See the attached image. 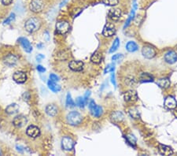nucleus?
Instances as JSON below:
<instances>
[{"mask_svg":"<svg viewBox=\"0 0 177 156\" xmlns=\"http://www.w3.org/2000/svg\"><path fill=\"white\" fill-rule=\"evenodd\" d=\"M110 78H111V82H112V84L113 85H114L115 87H116L117 86L116 78H115V74H114V73H113V72H112V74H111Z\"/></svg>","mask_w":177,"mask_h":156,"instance_id":"58836bf2","label":"nucleus"},{"mask_svg":"<svg viewBox=\"0 0 177 156\" xmlns=\"http://www.w3.org/2000/svg\"><path fill=\"white\" fill-rule=\"evenodd\" d=\"M126 139H127V142H128L129 144H131L132 145H136V138L133 135H132V134L127 135V136H126Z\"/></svg>","mask_w":177,"mask_h":156,"instance_id":"72a5a7b5","label":"nucleus"},{"mask_svg":"<svg viewBox=\"0 0 177 156\" xmlns=\"http://www.w3.org/2000/svg\"><path fill=\"white\" fill-rule=\"evenodd\" d=\"M41 26V22L37 17H30L25 24V28L27 32L32 33L40 29Z\"/></svg>","mask_w":177,"mask_h":156,"instance_id":"f257e3e1","label":"nucleus"},{"mask_svg":"<svg viewBox=\"0 0 177 156\" xmlns=\"http://www.w3.org/2000/svg\"><path fill=\"white\" fill-rule=\"evenodd\" d=\"M89 109L91 115L95 118H99L103 115V108L102 106L96 105L94 100H91L89 103Z\"/></svg>","mask_w":177,"mask_h":156,"instance_id":"20e7f679","label":"nucleus"},{"mask_svg":"<svg viewBox=\"0 0 177 156\" xmlns=\"http://www.w3.org/2000/svg\"><path fill=\"white\" fill-rule=\"evenodd\" d=\"M69 28V23L68 22H66V21H59L56 24V31L58 32V33L61 34V35L68 32Z\"/></svg>","mask_w":177,"mask_h":156,"instance_id":"39448f33","label":"nucleus"},{"mask_svg":"<svg viewBox=\"0 0 177 156\" xmlns=\"http://www.w3.org/2000/svg\"><path fill=\"white\" fill-rule=\"evenodd\" d=\"M18 41L20 42L22 47H23L25 51L28 52V53H30V52L32 51V46H31V44L30 43V42L28 41V40H27L26 38L21 37V38H19Z\"/></svg>","mask_w":177,"mask_h":156,"instance_id":"dca6fc26","label":"nucleus"},{"mask_svg":"<svg viewBox=\"0 0 177 156\" xmlns=\"http://www.w3.org/2000/svg\"><path fill=\"white\" fill-rule=\"evenodd\" d=\"M121 16H122V12L120 9L113 8L109 10V13H108V17L109 19H111L113 22H117L121 19Z\"/></svg>","mask_w":177,"mask_h":156,"instance_id":"1a4fd4ad","label":"nucleus"},{"mask_svg":"<svg viewBox=\"0 0 177 156\" xmlns=\"http://www.w3.org/2000/svg\"><path fill=\"white\" fill-rule=\"evenodd\" d=\"M176 47H177V46H176Z\"/></svg>","mask_w":177,"mask_h":156,"instance_id":"a18cd8bd","label":"nucleus"},{"mask_svg":"<svg viewBox=\"0 0 177 156\" xmlns=\"http://www.w3.org/2000/svg\"><path fill=\"white\" fill-rule=\"evenodd\" d=\"M116 32L115 26L112 23H107L104 26L103 30V35L106 37H111Z\"/></svg>","mask_w":177,"mask_h":156,"instance_id":"6e6552de","label":"nucleus"},{"mask_svg":"<svg viewBox=\"0 0 177 156\" xmlns=\"http://www.w3.org/2000/svg\"><path fill=\"white\" fill-rule=\"evenodd\" d=\"M103 2L106 6L109 7H115L119 3V0H103Z\"/></svg>","mask_w":177,"mask_h":156,"instance_id":"473e14b6","label":"nucleus"},{"mask_svg":"<svg viewBox=\"0 0 177 156\" xmlns=\"http://www.w3.org/2000/svg\"><path fill=\"white\" fill-rule=\"evenodd\" d=\"M13 0H1L2 3L3 4L4 6H9L12 3Z\"/></svg>","mask_w":177,"mask_h":156,"instance_id":"ea45409f","label":"nucleus"},{"mask_svg":"<svg viewBox=\"0 0 177 156\" xmlns=\"http://www.w3.org/2000/svg\"><path fill=\"white\" fill-rule=\"evenodd\" d=\"M111 120L112 121H114V122H121L124 120V116L123 115L122 112L121 111H115L113 113H112L110 116Z\"/></svg>","mask_w":177,"mask_h":156,"instance_id":"412c9836","label":"nucleus"},{"mask_svg":"<svg viewBox=\"0 0 177 156\" xmlns=\"http://www.w3.org/2000/svg\"><path fill=\"white\" fill-rule=\"evenodd\" d=\"M119 46H120V39L116 38L114 41H113V43L112 44L110 50H109V53H113V52L116 51L118 49V47H119Z\"/></svg>","mask_w":177,"mask_h":156,"instance_id":"cd10ccee","label":"nucleus"},{"mask_svg":"<svg viewBox=\"0 0 177 156\" xmlns=\"http://www.w3.org/2000/svg\"><path fill=\"white\" fill-rule=\"evenodd\" d=\"M123 59H124V55L122 54H117V55H114L112 57V61H116V62H120Z\"/></svg>","mask_w":177,"mask_h":156,"instance_id":"f704fd0d","label":"nucleus"},{"mask_svg":"<svg viewBox=\"0 0 177 156\" xmlns=\"http://www.w3.org/2000/svg\"><path fill=\"white\" fill-rule=\"evenodd\" d=\"M128 113H129L130 116L132 118H135V119H137V118H139V111L136 108H131V109H129L128 110Z\"/></svg>","mask_w":177,"mask_h":156,"instance_id":"c85d7f7f","label":"nucleus"},{"mask_svg":"<svg viewBox=\"0 0 177 156\" xmlns=\"http://www.w3.org/2000/svg\"><path fill=\"white\" fill-rule=\"evenodd\" d=\"M13 79L15 82L18 84H23L26 81L27 76L25 73L22 71L15 72L13 75Z\"/></svg>","mask_w":177,"mask_h":156,"instance_id":"9b49d317","label":"nucleus"},{"mask_svg":"<svg viewBox=\"0 0 177 156\" xmlns=\"http://www.w3.org/2000/svg\"><path fill=\"white\" fill-rule=\"evenodd\" d=\"M46 113L49 116L55 117L58 115V108L55 104H49L46 107Z\"/></svg>","mask_w":177,"mask_h":156,"instance_id":"aec40b11","label":"nucleus"},{"mask_svg":"<svg viewBox=\"0 0 177 156\" xmlns=\"http://www.w3.org/2000/svg\"><path fill=\"white\" fill-rule=\"evenodd\" d=\"M47 86L53 92H58V91H61V86H60L59 85H58L56 82L52 81V80H50L47 82Z\"/></svg>","mask_w":177,"mask_h":156,"instance_id":"393cba45","label":"nucleus"},{"mask_svg":"<svg viewBox=\"0 0 177 156\" xmlns=\"http://www.w3.org/2000/svg\"><path fill=\"white\" fill-rule=\"evenodd\" d=\"M0 154H1V150H0Z\"/></svg>","mask_w":177,"mask_h":156,"instance_id":"c03bdc74","label":"nucleus"},{"mask_svg":"<svg viewBox=\"0 0 177 156\" xmlns=\"http://www.w3.org/2000/svg\"><path fill=\"white\" fill-rule=\"evenodd\" d=\"M140 80L141 82H145V83H146V82H151L154 81V77L151 74H149V73H142L141 75Z\"/></svg>","mask_w":177,"mask_h":156,"instance_id":"bb28decb","label":"nucleus"},{"mask_svg":"<svg viewBox=\"0 0 177 156\" xmlns=\"http://www.w3.org/2000/svg\"><path fill=\"white\" fill-rule=\"evenodd\" d=\"M115 70V64L114 63H111L109 64L105 68L104 70V73H110V72H113Z\"/></svg>","mask_w":177,"mask_h":156,"instance_id":"c9c22d12","label":"nucleus"},{"mask_svg":"<svg viewBox=\"0 0 177 156\" xmlns=\"http://www.w3.org/2000/svg\"><path fill=\"white\" fill-rule=\"evenodd\" d=\"M158 151L163 155H172L173 154V150L172 149V148L169 146H166L164 144H159L158 145Z\"/></svg>","mask_w":177,"mask_h":156,"instance_id":"6ab92c4d","label":"nucleus"},{"mask_svg":"<svg viewBox=\"0 0 177 156\" xmlns=\"http://www.w3.org/2000/svg\"><path fill=\"white\" fill-rule=\"evenodd\" d=\"M17 61H18L17 57L15 56L14 55H12V54H10L4 58V63L8 66H13L17 63Z\"/></svg>","mask_w":177,"mask_h":156,"instance_id":"2eb2a0df","label":"nucleus"},{"mask_svg":"<svg viewBox=\"0 0 177 156\" xmlns=\"http://www.w3.org/2000/svg\"><path fill=\"white\" fill-rule=\"evenodd\" d=\"M142 54L144 57L148 59H151L155 57L156 51L151 45H146L142 49Z\"/></svg>","mask_w":177,"mask_h":156,"instance_id":"423d86ee","label":"nucleus"},{"mask_svg":"<svg viewBox=\"0 0 177 156\" xmlns=\"http://www.w3.org/2000/svg\"><path fill=\"white\" fill-rule=\"evenodd\" d=\"M165 106L169 109L173 110L177 106V102L175 99L172 96H168L165 100Z\"/></svg>","mask_w":177,"mask_h":156,"instance_id":"a211bd4d","label":"nucleus"},{"mask_svg":"<svg viewBox=\"0 0 177 156\" xmlns=\"http://www.w3.org/2000/svg\"><path fill=\"white\" fill-rule=\"evenodd\" d=\"M6 111L9 115H14L17 114L19 111V106L16 103H12V104L9 105L6 109Z\"/></svg>","mask_w":177,"mask_h":156,"instance_id":"5701e85b","label":"nucleus"},{"mask_svg":"<svg viewBox=\"0 0 177 156\" xmlns=\"http://www.w3.org/2000/svg\"><path fill=\"white\" fill-rule=\"evenodd\" d=\"M157 84L160 88H163V89H166V88H169V86H170V80L168 78H161V79H159L157 80Z\"/></svg>","mask_w":177,"mask_h":156,"instance_id":"b1692460","label":"nucleus"},{"mask_svg":"<svg viewBox=\"0 0 177 156\" xmlns=\"http://www.w3.org/2000/svg\"><path fill=\"white\" fill-rule=\"evenodd\" d=\"M67 121L69 124L76 126L81 123L82 116L79 113L76 111H72L67 115Z\"/></svg>","mask_w":177,"mask_h":156,"instance_id":"f03ea898","label":"nucleus"},{"mask_svg":"<svg viewBox=\"0 0 177 156\" xmlns=\"http://www.w3.org/2000/svg\"><path fill=\"white\" fill-rule=\"evenodd\" d=\"M135 11H136V10H135V9H132V10L131 13H130L129 17H128V18H127V22H126L125 25H124V28H127V27H128L130 25L131 22H132V20H133V19H134V17H135Z\"/></svg>","mask_w":177,"mask_h":156,"instance_id":"7c9ffc66","label":"nucleus"},{"mask_svg":"<svg viewBox=\"0 0 177 156\" xmlns=\"http://www.w3.org/2000/svg\"><path fill=\"white\" fill-rule=\"evenodd\" d=\"M103 60V55L101 52L95 51L91 57V62L94 64H100Z\"/></svg>","mask_w":177,"mask_h":156,"instance_id":"4be33fe9","label":"nucleus"},{"mask_svg":"<svg viewBox=\"0 0 177 156\" xmlns=\"http://www.w3.org/2000/svg\"><path fill=\"white\" fill-rule=\"evenodd\" d=\"M26 133L29 137L31 138H36L40 136V129L35 125H30L28 127L26 130Z\"/></svg>","mask_w":177,"mask_h":156,"instance_id":"f8f14e48","label":"nucleus"},{"mask_svg":"<svg viewBox=\"0 0 177 156\" xmlns=\"http://www.w3.org/2000/svg\"><path fill=\"white\" fill-rule=\"evenodd\" d=\"M76 106H79V107L84 108L85 106V105L87 104V103H86V101H85V100H84V97L79 96V97H77V98H76Z\"/></svg>","mask_w":177,"mask_h":156,"instance_id":"c756f323","label":"nucleus"},{"mask_svg":"<svg viewBox=\"0 0 177 156\" xmlns=\"http://www.w3.org/2000/svg\"><path fill=\"white\" fill-rule=\"evenodd\" d=\"M50 80H52V81H55V82H58L60 80V78L58 77L57 75L54 74V73H51L50 75Z\"/></svg>","mask_w":177,"mask_h":156,"instance_id":"4c0bfd02","label":"nucleus"},{"mask_svg":"<svg viewBox=\"0 0 177 156\" xmlns=\"http://www.w3.org/2000/svg\"><path fill=\"white\" fill-rule=\"evenodd\" d=\"M165 60L167 63L174 64L177 61V55L174 51H170L165 55Z\"/></svg>","mask_w":177,"mask_h":156,"instance_id":"ddd939ff","label":"nucleus"},{"mask_svg":"<svg viewBox=\"0 0 177 156\" xmlns=\"http://www.w3.org/2000/svg\"><path fill=\"white\" fill-rule=\"evenodd\" d=\"M15 19V14L14 13H10V16H9L8 17H7V19H6L5 21H4V24H5V25H8V24H10V22H13V20H14Z\"/></svg>","mask_w":177,"mask_h":156,"instance_id":"e433bc0d","label":"nucleus"},{"mask_svg":"<svg viewBox=\"0 0 177 156\" xmlns=\"http://www.w3.org/2000/svg\"><path fill=\"white\" fill-rule=\"evenodd\" d=\"M124 100L127 103H135V102L137 101L138 100V95L137 93L135 91H127L126 92L124 93Z\"/></svg>","mask_w":177,"mask_h":156,"instance_id":"9d476101","label":"nucleus"},{"mask_svg":"<svg viewBox=\"0 0 177 156\" xmlns=\"http://www.w3.org/2000/svg\"><path fill=\"white\" fill-rule=\"evenodd\" d=\"M13 123L16 127L21 128L27 123V118L23 115H19V116L15 117L14 119L13 120Z\"/></svg>","mask_w":177,"mask_h":156,"instance_id":"f3484780","label":"nucleus"},{"mask_svg":"<svg viewBox=\"0 0 177 156\" xmlns=\"http://www.w3.org/2000/svg\"><path fill=\"white\" fill-rule=\"evenodd\" d=\"M69 67L73 71H81L84 69V62L82 61H75V60L74 61H71L69 62Z\"/></svg>","mask_w":177,"mask_h":156,"instance_id":"4468645a","label":"nucleus"},{"mask_svg":"<svg viewBox=\"0 0 177 156\" xmlns=\"http://www.w3.org/2000/svg\"><path fill=\"white\" fill-rule=\"evenodd\" d=\"M66 105H67V106H69V107H74L75 105H76V103H75L74 101L73 100L71 95H70L69 93H68V94H67Z\"/></svg>","mask_w":177,"mask_h":156,"instance_id":"2f4dec72","label":"nucleus"},{"mask_svg":"<svg viewBox=\"0 0 177 156\" xmlns=\"http://www.w3.org/2000/svg\"><path fill=\"white\" fill-rule=\"evenodd\" d=\"M45 4L43 0H31L29 4V8L34 13H40L44 9Z\"/></svg>","mask_w":177,"mask_h":156,"instance_id":"7ed1b4c3","label":"nucleus"},{"mask_svg":"<svg viewBox=\"0 0 177 156\" xmlns=\"http://www.w3.org/2000/svg\"><path fill=\"white\" fill-rule=\"evenodd\" d=\"M43 58H44V55H41V54H40V55H38L36 56V60L38 61H40L42 59H43Z\"/></svg>","mask_w":177,"mask_h":156,"instance_id":"79ce46f5","label":"nucleus"},{"mask_svg":"<svg viewBox=\"0 0 177 156\" xmlns=\"http://www.w3.org/2000/svg\"><path fill=\"white\" fill-rule=\"evenodd\" d=\"M37 70H38L39 72H40V73H44L45 71H46V69L44 68V67L43 66H37Z\"/></svg>","mask_w":177,"mask_h":156,"instance_id":"a19ab883","label":"nucleus"},{"mask_svg":"<svg viewBox=\"0 0 177 156\" xmlns=\"http://www.w3.org/2000/svg\"><path fill=\"white\" fill-rule=\"evenodd\" d=\"M75 142L69 136H65L61 139V146L65 151H71L74 148Z\"/></svg>","mask_w":177,"mask_h":156,"instance_id":"0eeeda50","label":"nucleus"},{"mask_svg":"<svg viewBox=\"0 0 177 156\" xmlns=\"http://www.w3.org/2000/svg\"><path fill=\"white\" fill-rule=\"evenodd\" d=\"M138 48H139V46L134 41L127 42V43L126 44V50L128 52H135L138 50Z\"/></svg>","mask_w":177,"mask_h":156,"instance_id":"a878e982","label":"nucleus"},{"mask_svg":"<svg viewBox=\"0 0 177 156\" xmlns=\"http://www.w3.org/2000/svg\"><path fill=\"white\" fill-rule=\"evenodd\" d=\"M42 46H43V44H41V43H40V44H39V45H37V47H39V48H41Z\"/></svg>","mask_w":177,"mask_h":156,"instance_id":"37998d69","label":"nucleus"}]
</instances>
